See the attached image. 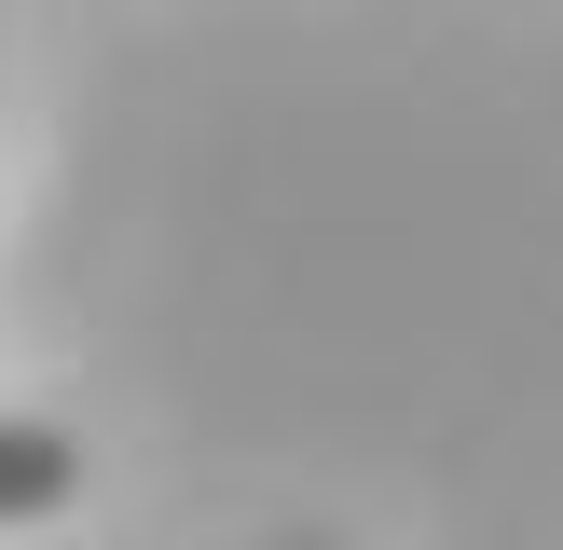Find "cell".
Segmentation results:
<instances>
[{"label": "cell", "instance_id": "6da1fadb", "mask_svg": "<svg viewBox=\"0 0 563 550\" xmlns=\"http://www.w3.org/2000/svg\"><path fill=\"white\" fill-rule=\"evenodd\" d=\"M82 495V440L55 413H0V522H55Z\"/></svg>", "mask_w": 563, "mask_h": 550}, {"label": "cell", "instance_id": "7a4b0ae2", "mask_svg": "<svg viewBox=\"0 0 563 550\" xmlns=\"http://www.w3.org/2000/svg\"><path fill=\"white\" fill-rule=\"evenodd\" d=\"M289 550H344V537H289Z\"/></svg>", "mask_w": 563, "mask_h": 550}]
</instances>
